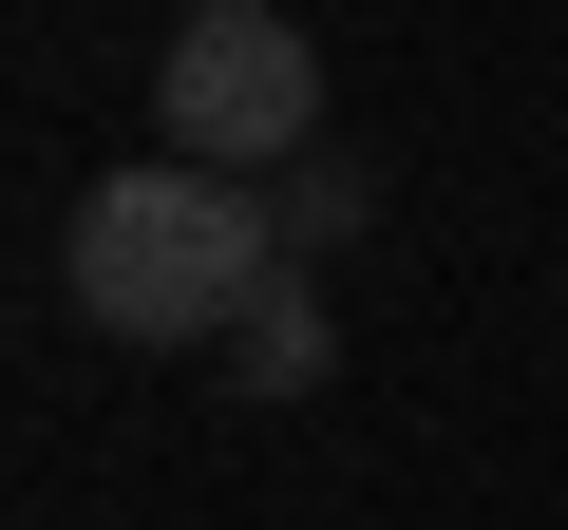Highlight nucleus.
I'll list each match as a JSON object with an SVG mask.
<instances>
[{
  "mask_svg": "<svg viewBox=\"0 0 568 530\" xmlns=\"http://www.w3.org/2000/svg\"><path fill=\"white\" fill-rule=\"evenodd\" d=\"M152 133L190 171H304L323 152V39L284 0H190L171 58H152Z\"/></svg>",
  "mask_w": 568,
  "mask_h": 530,
  "instance_id": "f03ea898",
  "label": "nucleus"
},
{
  "mask_svg": "<svg viewBox=\"0 0 568 530\" xmlns=\"http://www.w3.org/2000/svg\"><path fill=\"white\" fill-rule=\"evenodd\" d=\"M323 360H342V323L304 304V265H284V285L227 323V379H246V398H323Z\"/></svg>",
  "mask_w": 568,
  "mask_h": 530,
  "instance_id": "7ed1b4c3",
  "label": "nucleus"
},
{
  "mask_svg": "<svg viewBox=\"0 0 568 530\" xmlns=\"http://www.w3.org/2000/svg\"><path fill=\"white\" fill-rule=\"evenodd\" d=\"M265 285H284V227H265L246 171L133 152V171L77 190V323L95 342H227Z\"/></svg>",
  "mask_w": 568,
  "mask_h": 530,
  "instance_id": "f257e3e1",
  "label": "nucleus"
},
{
  "mask_svg": "<svg viewBox=\"0 0 568 530\" xmlns=\"http://www.w3.org/2000/svg\"><path fill=\"white\" fill-rule=\"evenodd\" d=\"M361 227V171H284V246H342Z\"/></svg>",
  "mask_w": 568,
  "mask_h": 530,
  "instance_id": "20e7f679",
  "label": "nucleus"
}]
</instances>
